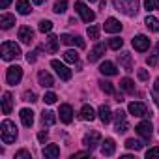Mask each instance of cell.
<instances>
[{"instance_id":"41","label":"cell","mask_w":159,"mask_h":159,"mask_svg":"<svg viewBox=\"0 0 159 159\" xmlns=\"http://www.w3.org/2000/svg\"><path fill=\"white\" fill-rule=\"evenodd\" d=\"M127 129H129V124H127L125 120H124V122H118V124H116V131H118V133H125Z\"/></svg>"},{"instance_id":"2","label":"cell","mask_w":159,"mask_h":159,"mask_svg":"<svg viewBox=\"0 0 159 159\" xmlns=\"http://www.w3.org/2000/svg\"><path fill=\"white\" fill-rule=\"evenodd\" d=\"M114 8L125 15H135L139 11V0H114Z\"/></svg>"},{"instance_id":"15","label":"cell","mask_w":159,"mask_h":159,"mask_svg":"<svg viewBox=\"0 0 159 159\" xmlns=\"http://www.w3.org/2000/svg\"><path fill=\"white\" fill-rule=\"evenodd\" d=\"M19 116H21V122H23L25 127H32V124H34V112L30 109H21Z\"/></svg>"},{"instance_id":"46","label":"cell","mask_w":159,"mask_h":159,"mask_svg":"<svg viewBox=\"0 0 159 159\" xmlns=\"http://www.w3.org/2000/svg\"><path fill=\"white\" fill-rule=\"evenodd\" d=\"M139 79L140 81H148V71L146 69H139Z\"/></svg>"},{"instance_id":"16","label":"cell","mask_w":159,"mask_h":159,"mask_svg":"<svg viewBox=\"0 0 159 159\" xmlns=\"http://www.w3.org/2000/svg\"><path fill=\"white\" fill-rule=\"evenodd\" d=\"M120 30H122V25H120V21H116L114 17H109V19L105 21V32L114 34V32H120Z\"/></svg>"},{"instance_id":"42","label":"cell","mask_w":159,"mask_h":159,"mask_svg":"<svg viewBox=\"0 0 159 159\" xmlns=\"http://www.w3.org/2000/svg\"><path fill=\"white\" fill-rule=\"evenodd\" d=\"M32 155H30V152H26V150H19L17 153H15V159H30Z\"/></svg>"},{"instance_id":"4","label":"cell","mask_w":159,"mask_h":159,"mask_svg":"<svg viewBox=\"0 0 159 159\" xmlns=\"http://www.w3.org/2000/svg\"><path fill=\"white\" fill-rule=\"evenodd\" d=\"M75 10H77V13L79 15H81L83 17V21L84 23H92L94 19H96V13L84 4V2H81V0H77V2H75Z\"/></svg>"},{"instance_id":"18","label":"cell","mask_w":159,"mask_h":159,"mask_svg":"<svg viewBox=\"0 0 159 159\" xmlns=\"http://www.w3.org/2000/svg\"><path fill=\"white\" fill-rule=\"evenodd\" d=\"M38 81H39V84H41L43 88H51V86H54L52 77H51L47 71H39V73H38Z\"/></svg>"},{"instance_id":"49","label":"cell","mask_w":159,"mask_h":159,"mask_svg":"<svg viewBox=\"0 0 159 159\" xmlns=\"http://www.w3.org/2000/svg\"><path fill=\"white\" fill-rule=\"evenodd\" d=\"M10 4H11V0H0V8H2V10H6Z\"/></svg>"},{"instance_id":"31","label":"cell","mask_w":159,"mask_h":159,"mask_svg":"<svg viewBox=\"0 0 159 159\" xmlns=\"http://www.w3.org/2000/svg\"><path fill=\"white\" fill-rule=\"evenodd\" d=\"M64 60H66V62H69V64H75V62H79V52L69 49V51H66V52H64Z\"/></svg>"},{"instance_id":"20","label":"cell","mask_w":159,"mask_h":159,"mask_svg":"<svg viewBox=\"0 0 159 159\" xmlns=\"http://www.w3.org/2000/svg\"><path fill=\"white\" fill-rule=\"evenodd\" d=\"M114 152H116L114 140H112V139H105V142H103V146H101V153H103V155H112Z\"/></svg>"},{"instance_id":"3","label":"cell","mask_w":159,"mask_h":159,"mask_svg":"<svg viewBox=\"0 0 159 159\" xmlns=\"http://www.w3.org/2000/svg\"><path fill=\"white\" fill-rule=\"evenodd\" d=\"M0 51H2V58L4 60H13V58H19L21 56V49L15 41H4L2 47H0Z\"/></svg>"},{"instance_id":"11","label":"cell","mask_w":159,"mask_h":159,"mask_svg":"<svg viewBox=\"0 0 159 159\" xmlns=\"http://www.w3.org/2000/svg\"><path fill=\"white\" fill-rule=\"evenodd\" d=\"M135 129H137V133H139L142 139H146V140H150V139H152V124H150L148 120L140 122V124H139Z\"/></svg>"},{"instance_id":"27","label":"cell","mask_w":159,"mask_h":159,"mask_svg":"<svg viewBox=\"0 0 159 159\" xmlns=\"http://www.w3.org/2000/svg\"><path fill=\"white\" fill-rule=\"evenodd\" d=\"M17 11H19L21 15H28V13L32 11L28 0H17Z\"/></svg>"},{"instance_id":"34","label":"cell","mask_w":159,"mask_h":159,"mask_svg":"<svg viewBox=\"0 0 159 159\" xmlns=\"http://www.w3.org/2000/svg\"><path fill=\"white\" fill-rule=\"evenodd\" d=\"M144 8H146L148 11L159 10V0H144Z\"/></svg>"},{"instance_id":"38","label":"cell","mask_w":159,"mask_h":159,"mask_svg":"<svg viewBox=\"0 0 159 159\" xmlns=\"http://www.w3.org/2000/svg\"><path fill=\"white\" fill-rule=\"evenodd\" d=\"M23 101H30V103L38 101V96H36V92H32V90H26V92L23 94Z\"/></svg>"},{"instance_id":"21","label":"cell","mask_w":159,"mask_h":159,"mask_svg":"<svg viewBox=\"0 0 159 159\" xmlns=\"http://www.w3.org/2000/svg\"><path fill=\"white\" fill-rule=\"evenodd\" d=\"M13 25H15V17L10 15V13H2V17H0V26H2L4 30H8V28H11Z\"/></svg>"},{"instance_id":"25","label":"cell","mask_w":159,"mask_h":159,"mask_svg":"<svg viewBox=\"0 0 159 159\" xmlns=\"http://www.w3.org/2000/svg\"><path fill=\"white\" fill-rule=\"evenodd\" d=\"M81 118H83V120H86V122H92V120L96 118L94 109H92L90 105H84V107L81 109Z\"/></svg>"},{"instance_id":"19","label":"cell","mask_w":159,"mask_h":159,"mask_svg":"<svg viewBox=\"0 0 159 159\" xmlns=\"http://www.w3.org/2000/svg\"><path fill=\"white\" fill-rule=\"evenodd\" d=\"M11 105H13L11 94L10 92H4V96H2V112L4 114H10L11 112Z\"/></svg>"},{"instance_id":"22","label":"cell","mask_w":159,"mask_h":159,"mask_svg":"<svg viewBox=\"0 0 159 159\" xmlns=\"http://www.w3.org/2000/svg\"><path fill=\"white\" fill-rule=\"evenodd\" d=\"M99 71H101L103 75H116V73H118V69H116V66H114L112 62H103V64L99 66Z\"/></svg>"},{"instance_id":"32","label":"cell","mask_w":159,"mask_h":159,"mask_svg":"<svg viewBox=\"0 0 159 159\" xmlns=\"http://www.w3.org/2000/svg\"><path fill=\"white\" fill-rule=\"evenodd\" d=\"M66 10H67V0H56L54 2V8H52L54 13H64Z\"/></svg>"},{"instance_id":"6","label":"cell","mask_w":159,"mask_h":159,"mask_svg":"<svg viewBox=\"0 0 159 159\" xmlns=\"http://www.w3.org/2000/svg\"><path fill=\"white\" fill-rule=\"evenodd\" d=\"M51 66L56 69V73H58V77L62 79V81H69V79H71V69H69L67 66H64L62 62L52 60V62H51Z\"/></svg>"},{"instance_id":"29","label":"cell","mask_w":159,"mask_h":159,"mask_svg":"<svg viewBox=\"0 0 159 159\" xmlns=\"http://www.w3.org/2000/svg\"><path fill=\"white\" fill-rule=\"evenodd\" d=\"M120 88L122 90H125V92H129V94H133L135 92V83L131 81V79H122V81H120Z\"/></svg>"},{"instance_id":"50","label":"cell","mask_w":159,"mask_h":159,"mask_svg":"<svg viewBox=\"0 0 159 159\" xmlns=\"http://www.w3.org/2000/svg\"><path fill=\"white\" fill-rule=\"evenodd\" d=\"M90 155V152H77L75 153V157H88Z\"/></svg>"},{"instance_id":"43","label":"cell","mask_w":159,"mask_h":159,"mask_svg":"<svg viewBox=\"0 0 159 159\" xmlns=\"http://www.w3.org/2000/svg\"><path fill=\"white\" fill-rule=\"evenodd\" d=\"M114 120H116V124H118V122H124V120H125V112H124L122 109H118V111L114 112Z\"/></svg>"},{"instance_id":"51","label":"cell","mask_w":159,"mask_h":159,"mask_svg":"<svg viewBox=\"0 0 159 159\" xmlns=\"http://www.w3.org/2000/svg\"><path fill=\"white\" fill-rule=\"evenodd\" d=\"M153 90L159 92V79H155V84H153Z\"/></svg>"},{"instance_id":"7","label":"cell","mask_w":159,"mask_h":159,"mask_svg":"<svg viewBox=\"0 0 159 159\" xmlns=\"http://www.w3.org/2000/svg\"><path fill=\"white\" fill-rule=\"evenodd\" d=\"M129 112H131L133 116H139V118H140V116H150V114H152V112L148 114V107H146L144 103H140V101L129 103Z\"/></svg>"},{"instance_id":"39","label":"cell","mask_w":159,"mask_h":159,"mask_svg":"<svg viewBox=\"0 0 159 159\" xmlns=\"http://www.w3.org/2000/svg\"><path fill=\"white\" fill-rule=\"evenodd\" d=\"M51 30H52V23L51 21H41L39 23V32L45 34V32H51Z\"/></svg>"},{"instance_id":"10","label":"cell","mask_w":159,"mask_h":159,"mask_svg":"<svg viewBox=\"0 0 159 159\" xmlns=\"http://www.w3.org/2000/svg\"><path fill=\"white\" fill-rule=\"evenodd\" d=\"M19 39L25 43V45H30L34 41V30L30 26H21L19 28Z\"/></svg>"},{"instance_id":"55","label":"cell","mask_w":159,"mask_h":159,"mask_svg":"<svg viewBox=\"0 0 159 159\" xmlns=\"http://www.w3.org/2000/svg\"><path fill=\"white\" fill-rule=\"evenodd\" d=\"M88 2H90V4H92V2H96V0H88Z\"/></svg>"},{"instance_id":"8","label":"cell","mask_w":159,"mask_h":159,"mask_svg":"<svg viewBox=\"0 0 159 159\" xmlns=\"http://www.w3.org/2000/svg\"><path fill=\"white\" fill-rule=\"evenodd\" d=\"M99 142H101V135H99L98 131L86 133V135H84V140H83V144H84L86 148H90V150H94V148H96Z\"/></svg>"},{"instance_id":"40","label":"cell","mask_w":159,"mask_h":159,"mask_svg":"<svg viewBox=\"0 0 159 159\" xmlns=\"http://www.w3.org/2000/svg\"><path fill=\"white\" fill-rule=\"evenodd\" d=\"M43 101H45L47 105H52V103H56V94H52V92H47V94H45V98H43Z\"/></svg>"},{"instance_id":"5","label":"cell","mask_w":159,"mask_h":159,"mask_svg":"<svg viewBox=\"0 0 159 159\" xmlns=\"http://www.w3.org/2000/svg\"><path fill=\"white\" fill-rule=\"evenodd\" d=\"M21 77H23L21 66H11V67H8V73H6V81H8V84L15 86V84L21 81Z\"/></svg>"},{"instance_id":"9","label":"cell","mask_w":159,"mask_h":159,"mask_svg":"<svg viewBox=\"0 0 159 159\" xmlns=\"http://www.w3.org/2000/svg\"><path fill=\"white\" fill-rule=\"evenodd\" d=\"M133 47H135V51H139V52H144V51L150 47V39H148L146 36L139 34V36H135V38H133Z\"/></svg>"},{"instance_id":"24","label":"cell","mask_w":159,"mask_h":159,"mask_svg":"<svg viewBox=\"0 0 159 159\" xmlns=\"http://www.w3.org/2000/svg\"><path fill=\"white\" fill-rule=\"evenodd\" d=\"M45 51H47V52H56V51H58V38H56V36H52V34H51V36L47 38Z\"/></svg>"},{"instance_id":"30","label":"cell","mask_w":159,"mask_h":159,"mask_svg":"<svg viewBox=\"0 0 159 159\" xmlns=\"http://www.w3.org/2000/svg\"><path fill=\"white\" fill-rule=\"evenodd\" d=\"M144 23H146V26H148V28H150L152 32H159V21H157L155 17H152V15H148Z\"/></svg>"},{"instance_id":"26","label":"cell","mask_w":159,"mask_h":159,"mask_svg":"<svg viewBox=\"0 0 159 159\" xmlns=\"http://www.w3.org/2000/svg\"><path fill=\"white\" fill-rule=\"evenodd\" d=\"M43 155H45V157H49V159H54V157H58V155H60V148H58L56 144H49V146L43 150Z\"/></svg>"},{"instance_id":"13","label":"cell","mask_w":159,"mask_h":159,"mask_svg":"<svg viewBox=\"0 0 159 159\" xmlns=\"http://www.w3.org/2000/svg\"><path fill=\"white\" fill-rule=\"evenodd\" d=\"M103 54H105V45H103V43H98V45L90 51V54H88V62H98Z\"/></svg>"},{"instance_id":"54","label":"cell","mask_w":159,"mask_h":159,"mask_svg":"<svg viewBox=\"0 0 159 159\" xmlns=\"http://www.w3.org/2000/svg\"><path fill=\"white\" fill-rule=\"evenodd\" d=\"M157 54H159V43H157Z\"/></svg>"},{"instance_id":"17","label":"cell","mask_w":159,"mask_h":159,"mask_svg":"<svg viewBox=\"0 0 159 159\" xmlns=\"http://www.w3.org/2000/svg\"><path fill=\"white\" fill-rule=\"evenodd\" d=\"M58 114H60V120H62L64 124H69V122L73 120V111H71L69 105H60Z\"/></svg>"},{"instance_id":"37","label":"cell","mask_w":159,"mask_h":159,"mask_svg":"<svg viewBox=\"0 0 159 159\" xmlns=\"http://www.w3.org/2000/svg\"><path fill=\"white\" fill-rule=\"evenodd\" d=\"M88 38L90 39H98L99 38V26H96V25L88 26Z\"/></svg>"},{"instance_id":"52","label":"cell","mask_w":159,"mask_h":159,"mask_svg":"<svg viewBox=\"0 0 159 159\" xmlns=\"http://www.w3.org/2000/svg\"><path fill=\"white\" fill-rule=\"evenodd\" d=\"M43 2H45V0H34V4H38V6H39V4H43Z\"/></svg>"},{"instance_id":"14","label":"cell","mask_w":159,"mask_h":159,"mask_svg":"<svg viewBox=\"0 0 159 159\" xmlns=\"http://www.w3.org/2000/svg\"><path fill=\"white\" fill-rule=\"evenodd\" d=\"M118 62H120V66L129 73V71H133V60H131V54L129 52H122V54H118Z\"/></svg>"},{"instance_id":"53","label":"cell","mask_w":159,"mask_h":159,"mask_svg":"<svg viewBox=\"0 0 159 159\" xmlns=\"http://www.w3.org/2000/svg\"><path fill=\"white\" fill-rule=\"evenodd\" d=\"M153 101L157 103V107H159V98H153Z\"/></svg>"},{"instance_id":"1","label":"cell","mask_w":159,"mask_h":159,"mask_svg":"<svg viewBox=\"0 0 159 159\" xmlns=\"http://www.w3.org/2000/svg\"><path fill=\"white\" fill-rule=\"evenodd\" d=\"M0 137H2L4 144H11L17 139V127L11 120H4L2 125H0Z\"/></svg>"},{"instance_id":"35","label":"cell","mask_w":159,"mask_h":159,"mask_svg":"<svg viewBox=\"0 0 159 159\" xmlns=\"http://www.w3.org/2000/svg\"><path fill=\"white\" fill-rule=\"evenodd\" d=\"M122 45H124V39L122 38H111V41H109V47L114 49V51H118Z\"/></svg>"},{"instance_id":"48","label":"cell","mask_w":159,"mask_h":159,"mask_svg":"<svg viewBox=\"0 0 159 159\" xmlns=\"http://www.w3.org/2000/svg\"><path fill=\"white\" fill-rule=\"evenodd\" d=\"M146 62H148V66H152V67H155V66H157V58H155V56H148V58H146Z\"/></svg>"},{"instance_id":"36","label":"cell","mask_w":159,"mask_h":159,"mask_svg":"<svg viewBox=\"0 0 159 159\" xmlns=\"http://www.w3.org/2000/svg\"><path fill=\"white\" fill-rule=\"evenodd\" d=\"M99 84H101V90H103L105 94H114L112 83H109V81H99Z\"/></svg>"},{"instance_id":"44","label":"cell","mask_w":159,"mask_h":159,"mask_svg":"<svg viewBox=\"0 0 159 159\" xmlns=\"http://www.w3.org/2000/svg\"><path fill=\"white\" fill-rule=\"evenodd\" d=\"M146 157L150 159V157H159V146L157 148H150L148 152H146Z\"/></svg>"},{"instance_id":"47","label":"cell","mask_w":159,"mask_h":159,"mask_svg":"<svg viewBox=\"0 0 159 159\" xmlns=\"http://www.w3.org/2000/svg\"><path fill=\"white\" fill-rule=\"evenodd\" d=\"M36 54H38V52H36V51H34V52H28V54H26V60H28V62H30V64H34V62H36V58H38V56H36Z\"/></svg>"},{"instance_id":"45","label":"cell","mask_w":159,"mask_h":159,"mask_svg":"<svg viewBox=\"0 0 159 159\" xmlns=\"http://www.w3.org/2000/svg\"><path fill=\"white\" fill-rule=\"evenodd\" d=\"M47 139H49V137H47V133H45V131H39V133H38V140H39L41 144H45V142H47Z\"/></svg>"},{"instance_id":"28","label":"cell","mask_w":159,"mask_h":159,"mask_svg":"<svg viewBox=\"0 0 159 159\" xmlns=\"http://www.w3.org/2000/svg\"><path fill=\"white\" fill-rule=\"evenodd\" d=\"M41 120H43V125H52V124L56 122V116H54V112H51V111H43V112H41Z\"/></svg>"},{"instance_id":"33","label":"cell","mask_w":159,"mask_h":159,"mask_svg":"<svg viewBox=\"0 0 159 159\" xmlns=\"http://www.w3.org/2000/svg\"><path fill=\"white\" fill-rule=\"evenodd\" d=\"M142 146H144V144H142L140 140H135V139H127V140H125V148H129V150H135V152H137V150H140Z\"/></svg>"},{"instance_id":"12","label":"cell","mask_w":159,"mask_h":159,"mask_svg":"<svg viewBox=\"0 0 159 159\" xmlns=\"http://www.w3.org/2000/svg\"><path fill=\"white\" fill-rule=\"evenodd\" d=\"M60 41L64 43V45H79V47H81V49H84L86 47V43H84V39L83 38H73V36H69V34H64V36H60Z\"/></svg>"},{"instance_id":"23","label":"cell","mask_w":159,"mask_h":159,"mask_svg":"<svg viewBox=\"0 0 159 159\" xmlns=\"http://www.w3.org/2000/svg\"><path fill=\"white\" fill-rule=\"evenodd\" d=\"M98 114H99V120H101L103 124H109V122H111V118H112L111 109H109L107 105H101V107H99V111H98Z\"/></svg>"}]
</instances>
